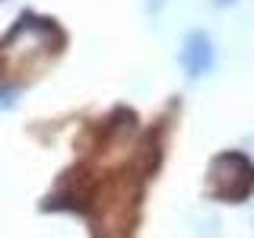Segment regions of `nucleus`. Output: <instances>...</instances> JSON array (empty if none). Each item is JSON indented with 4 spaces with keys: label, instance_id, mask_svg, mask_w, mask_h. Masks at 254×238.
<instances>
[{
    "label": "nucleus",
    "instance_id": "1",
    "mask_svg": "<svg viewBox=\"0 0 254 238\" xmlns=\"http://www.w3.org/2000/svg\"><path fill=\"white\" fill-rule=\"evenodd\" d=\"M254 187V165L238 153H226L213 162V194L222 200H242Z\"/></svg>",
    "mask_w": 254,
    "mask_h": 238
},
{
    "label": "nucleus",
    "instance_id": "2",
    "mask_svg": "<svg viewBox=\"0 0 254 238\" xmlns=\"http://www.w3.org/2000/svg\"><path fill=\"white\" fill-rule=\"evenodd\" d=\"M181 63H185V70L190 76H200L206 67L213 63V48L206 42V35H190L188 45H185V54H181Z\"/></svg>",
    "mask_w": 254,
    "mask_h": 238
},
{
    "label": "nucleus",
    "instance_id": "3",
    "mask_svg": "<svg viewBox=\"0 0 254 238\" xmlns=\"http://www.w3.org/2000/svg\"><path fill=\"white\" fill-rule=\"evenodd\" d=\"M165 3V0H146V6H149V13H156L159 10V6H162Z\"/></svg>",
    "mask_w": 254,
    "mask_h": 238
}]
</instances>
